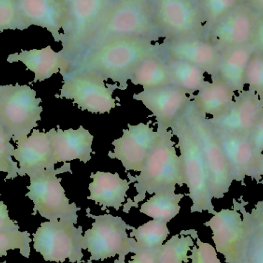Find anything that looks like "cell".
<instances>
[{
	"instance_id": "d6986e66",
	"label": "cell",
	"mask_w": 263,
	"mask_h": 263,
	"mask_svg": "<svg viewBox=\"0 0 263 263\" xmlns=\"http://www.w3.org/2000/svg\"><path fill=\"white\" fill-rule=\"evenodd\" d=\"M25 29L38 26L47 29L55 42L62 41L69 24V13L64 0H18Z\"/></svg>"
},
{
	"instance_id": "277c9868",
	"label": "cell",
	"mask_w": 263,
	"mask_h": 263,
	"mask_svg": "<svg viewBox=\"0 0 263 263\" xmlns=\"http://www.w3.org/2000/svg\"><path fill=\"white\" fill-rule=\"evenodd\" d=\"M123 35L158 42L160 35L155 22L153 0H114L102 17L86 52L111 37Z\"/></svg>"
},
{
	"instance_id": "74e56055",
	"label": "cell",
	"mask_w": 263,
	"mask_h": 263,
	"mask_svg": "<svg viewBox=\"0 0 263 263\" xmlns=\"http://www.w3.org/2000/svg\"><path fill=\"white\" fill-rule=\"evenodd\" d=\"M250 143L254 150L255 154L263 153V112L248 135Z\"/></svg>"
},
{
	"instance_id": "ac0fdd59",
	"label": "cell",
	"mask_w": 263,
	"mask_h": 263,
	"mask_svg": "<svg viewBox=\"0 0 263 263\" xmlns=\"http://www.w3.org/2000/svg\"><path fill=\"white\" fill-rule=\"evenodd\" d=\"M263 112V102L259 96L244 89L235 95L228 109L217 117L208 118L214 129L248 136Z\"/></svg>"
},
{
	"instance_id": "3957f363",
	"label": "cell",
	"mask_w": 263,
	"mask_h": 263,
	"mask_svg": "<svg viewBox=\"0 0 263 263\" xmlns=\"http://www.w3.org/2000/svg\"><path fill=\"white\" fill-rule=\"evenodd\" d=\"M159 133V138L139 174L135 176L130 173L127 174L130 183H134L137 194L133 200L128 199L123 205L124 213H129L131 209L138 208L139 202L145 199L147 193L155 194L185 184L182 159L176 152L173 133L170 129Z\"/></svg>"
},
{
	"instance_id": "e575fe53",
	"label": "cell",
	"mask_w": 263,
	"mask_h": 263,
	"mask_svg": "<svg viewBox=\"0 0 263 263\" xmlns=\"http://www.w3.org/2000/svg\"><path fill=\"white\" fill-rule=\"evenodd\" d=\"M7 29L25 30L18 0H0V32Z\"/></svg>"
},
{
	"instance_id": "ba28073f",
	"label": "cell",
	"mask_w": 263,
	"mask_h": 263,
	"mask_svg": "<svg viewBox=\"0 0 263 263\" xmlns=\"http://www.w3.org/2000/svg\"><path fill=\"white\" fill-rule=\"evenodd\" d=\"M182 114L202 150L208 171L212 196L213 199H222L228 193L233 181L214 129L208 121V117H203L198 111L193 100H190Z\"/></svg>"
},
{
	"instance_id": "bcb514c9",
	"label": "cell",
	"mask_w": 263,
	"mask_h": 263,
	"mask_svg": "<svg viewBox=\"0 0 263 263\" xmlns=\"http://www.w3.org/2000/svg\"><path fill=\"white\" fill-rule=\"evenodd\" d=\"M263 102V101H262Z\"/></svg>"
},
{
	"instance_id": "ab89813d",
	"label": "cell",
	"mask_w": 263,
	"mask_h": 263,
	"mask_svg": "<svg viewBox=\"0 0 263 263\" xmlns=\"http://www.w3.org/2000/svg\"><path fill=\"white\" fill-rule=\"evenodd\" d=\"M129 263H159L155 249L144 250L139 249Z\"/></svg>"
},
{
	"instance_id": "f1b7e54d",
	"label": "cell",
	"mask_w": 263,
	"mask_h": 263,
	"mask_svg": "<svg viewBox=\"0 0 263 263\" xmlns=\"http://www.w3.org/2000/svg\"><path fill=\"white\" fill-rule=\"evenodd\" d=\"M184 196L182 193H176V189L158 192L141 205L139 212L153 219L168 223L180 212L179 202Z\"/></svg>"
},
{
	"instance_id": "60d3db41",
	"label": "cell",
	"mask_w": 263,
	"mask_h": 263,
	"mask_svg": "<svg viewBox=\"0 0 263 263\" xmlns=\"http://www.w3.org/2000/svg\"><path fill=\"white\" fill-rule=\"evenodd\" d=\"M253 180L263 185V153L256 154L253 165Z\"/></svg>"
},
{
	"instance_id": "4dcf8cb0",
	"label": "cell",
	"mask_w": 263,
	"mask_h": 263,
	"mask_svg": "<svg viewBox=\"0 0 263 263\" xmlns=\"http://www.w3.org/2000/svg\"><path fill=\"white\" fill-rule=\"evenodd\" d=\"M194 241L190 236H172L165 244L155 248L159 263H188V253Z\"/></svg>"
},
{
	"instance_id": "83f0119b",
	"label": "cell",
	"mask_w": 263,
	"mask_h": 263,
	"mask_svg": "<svg viewBox=\"0 0 263 263\" xmlns=\"http://www.w3.org/2000/svg\"><path fill=\"white\" fill-rule=\"evenodd\" d=\"M165 57V55H164ZM172 85L183 90L187 95L199 92L205 82V72L200 68L183 60L165 57Z\"/></svg>"
},
{
	"instance_id": "52a82bcc",
	"label": "cell",
	"mask_w": 263,
	"mask_h": 263,
	"mask_svg": "<svg viewBox=\"0 0 263 263\" xmlns=\"http://www.w3.org/2000/svg\"><path fill=\"white\" fill-rule=\"evenodd\" d=\"M86 216L94 219L92 227L85 232V244L91 256L87 263L104 261L109 258H119L114 263H126L125 259L129 253H136L139 250L136 239L129 238L127 230L133 227L126 223L120 216L110 213L95 216L86 210Z\"/></svg>"
},
{
	"instance_id": "5bb4252c",
	"label": "cell",
	"mask_w": 263,
	"mask_h": 263,
	"mask_svg": "<svg viewBox=\"0 0 263 263\" xmlns=\"http://www.w3.org/2000/svg\"><path fill=\"white\" fill-rule=\"evenodd\" d=\"M259 16L247 2L233 9L207 34L219 50L253 44Z\"/></svg>"
},
{
	"instance_id": "4316f807",
	"label": "cell",
	"mask_w": 263,
	"mask_h": 263,
	"mask_svg": "<svg viewBox=\"0 0 263 263\" xmlns=\"http://www.w3.org/2000/svg\"><path fill=\"white\" fill-rule=\"evenodd\" d=\"M129 80L133 85L142 86L143 90L171 85L168 65L162 52L143 60L133 71Z\"/></svg>"
},
{
	"instance_id": "e0dca14e",
	"label": "cell",
	"mask_w": 263,
	"mask_h": 263,
	"mask_svg": "<svg viewBox=\"0 0 263 263\" xmlns=\"http://www.w3.org/2000/svg\"><path fill=\"white\" fill-rule=\"evenodd\" d=\"M133 99L140 101L155 117L158 132L170 129L191 100L183 90L172 84L143 90L134 94Z\"/></svg>"
},
{
	"instance_id": "9c48e42d",
	"label": "cell",
	"mask_w": 263,
	"mask_h": 263,
	"mask_svg": "<svg viewBox=\"0 0 263 263\" xmlns=\"http://www.w3.org/2000/svg\"><path fill=\"white\" fill-rule=\"evenodd\" d=\"M63 84L57 98L72 100L79 109L92 114H110L117 106L114 93L120 86L108 83L89 70H73L63 76Z\"/></svg>"
},
{
	"instance_id": "44dd1931",
	"label": "cell",
	"mask_w": 263,
	"mask_h": 263,
	"mask_svg": "<svg viewBox=\"0 0 263 263\" xmlns=\"http://www.w3.org/2000/svg\"><path fill=\"white\" fill-rule=\"evenodd\" d=\"M13 157L18 163V176L54 168L52 149L47 133L34 129L29 137L17 141Z\"/></svg>"
},
{
	"instance_id": "f546056e",
	"label": "cell",
	"mask_w": 263,
	"mask_h": 263,
	"mask_svg": "<svg viewBox=\"0 0 263 263\" xmlns=\"http://www.w3.org/2000/svg\"><path fill=\"white\" fill-rule=\"evenodd\" d=\"M164 221L153 219L138 229L132 228L131 237H134L139 249L152 250L160 247L165 242L170 232Z\"/></svg>"
},
{
	"instance_id": "603a6c76",
	"label": "cell",
	"mask_w": 263,
	"mask_h": 263,
	"mask_svg": "<svg viewBox=\"0 0 263 263\" xmlns=\"http://www.w3.org/2000/svg\"><path fill=\"white\" fill-rule=\"evenodd\" d=\"M22 62L27 70L35 73L33 83L44 81L60 72L62 77L68 73L72 68L70 60L62 52H57L50 46L44 49L22 50L20 53L11 54L7 62L12 63Z\"/></svg>"
},
{
	"instance_id": "b9f144b4",
	"label": "cell",
	"mask_w": 263,
	"mask_h": 263,
	"mask_svg": "<svg viewBox=\"0 0 263 263\" xmlns=\"http://www.w3.org/2000/svg\"><path fill=\"white\" fill-rule=\"evenodd\" d=\"M255 50L263 53V18H259V25H258L257 32L253 42Z\"/></svg>"
},
{
	"instance_id": "8fae6325",
	"label": "cell",
	"mask_w": 263,
	"mask_h": 263,
	"mask_svg": "<svg viewBox=\"0 0 263 263\" xmlns=\"http://www.w3.org/2000/svg\"><path fill=\"white\" fill-rule=\"evenodd\" d=\"M69 9L67 28L63 32L62 52L72 66L86 52L108 6L114 0H64Z\"/></svg>"
},
{
	"instance_id": "9a60e30c",
	"label": "cell",
	"mask_w": 263,
	"mask_h": 263,
	"mask_svg": "<svg viewBox=\"0 0 263 263\" xmlns=\"http://www.w3.org/2000/svg\"><path fill=\"white\" fill-rule=\"evenodd\" d=\"M121 137L112 142L114 150L109 152L111 159H118L126 171L140 172L159 136L149 123L128 124Z\"/></svg>"
},
{
	"instance_id": "484cf974",
	"label": "cell",
	"mask_w": 263,
	"mask_h": 263,
	"mask_svg": "<svg viewBox=\"0 0 263 263\" xmlns=\"http://www.w3.org/2000/svg\"><path fill=\"white\" fill-rule=\"evenodd\" d=\"M205 82L197 94L191 96L195 106L203 117H217L227 110L234 100L235 92L219 77Z\"/></svg>"
},
{
	"instance_id": "d590c367",
	"label": "cell",
	"mask_w": 263,
	"mask_h": 263,
	"mask_svg": "<svg viewBox=\"0 0 263 263\" xmlns=\"http://www.w3.org/2000/svg\"><path fill=\"white\" fill-rule=\"evenodd\" d=\"M179 235L190 236L193 240H196V246H193L190 250L191 255L189 256V259H191L192 263H222L218 259L216 249L210 244L202 242L198 236L196 230H182Z\"/></svg>"
},
{
	"instance_id": "8992f818",
	"label": "cell",
	"mask_w": 263,
	"mask_h": 263,
	"mask_svg": "<svg viewBox=\"0 0 263 263\" xmlns=\"http://www.w3.org/2000/svg\"><path fill=\"white\" fill-rule=\"evenodd\" d=\"M68 172L72 173L70 162H65L59 168L54 167L28 175L30 185L27 187L29 192L26 196L33 202V216L39 213L49 221L60 219L75 225L77 223V212L81 208L77 206L75 202L70 203L62 186L61 178L57 177V175Z\"/></svg>"
},
{
	"instance_id": "7a4b0ae2",
	"label": "cell",
	"mask_w": 263,
	"mask_h": 263,
	"mask_svg": "<svg viewBox=\"0 0 263 263\" xmlns=\"http://www.w3.org/2000/svg\"><path fill=\"white\" fill-rule=\"evenodd\" d=\"M161 43L138 36H114L83 54L70 71L89 70L112 80L121 90L128 88L129 77L145 59L161 53Z\"/></svg>"
},
{
	"instance_id": "d4e9b609",
	"label": "cell",
	"mask_w": 263,
	"mask_h": 263,
	"mask_svg": "<svg viewBox=\"0 0 263 263\" xmlns=\"http://www.w3.org/2000/svg\"><path fill=\"white\" fill-rule=\"evenodd\" d=\"M255 51L253 44L221 51L217 77L233 92H240L245 89L247 66Z\"/></svg>"
},
{
	"instance_id": "7402d4cb",
	"label": "cell",
	"mask_w": 263,
	"mask_h": 263,
	"mask_svg": "<svg viewBox=\"0 0 263 263\" xmlns=\"http://www.w3.org/2000/svg\"><path fill=\"white\" fill-rule=\"evenodd\" d=\"M214 131L228 162L232 179L243 185L247 176L253 178L256 156L248 136L216 129Z\"/></svg>"
},
{
	"instance_id": "6da1fadb",
	"label": "cell",
	"mask_w": 263,
	"mask_h": 263,
	"mask_svg": "<svg viewBox=\"0 0 263 263\" xmlns=\"http://www.w3.org/2000/svg\"><path fill=\"white\" fill-rule=\"evenodd\" d=\"M240 196L233 209L216 212L204 226L213 232L217 253L227 263H263V199L248 211Z\"/></svg>"
},
{
	"instance_id": "5b68a950",
	"label": "cell",
	"mask_w": 263,
	"mask_h": 263,
	"mask_svg": "<svg viewBox=\"0 0 263 263\" xmlns=\"http://www.w3.org/2000/svg\"><path fill=\"white\" fill-rule=\"evenodd\" d=\"M173 136L178 139L177 146L183 166L185 184L188 187V196L192 201L190 212H208L215 215L213 196L210 190L208 171L199 142L183 114L170 126Z\"/></svg>"
},
{
	"instance_id": "ffe728a7",
	"label": "cell",
	"mask_w": 263,
	"mask_h": 263,
	"mask_svg": "<svg viewBox=\"0 0 263 263\" xmlns=\"http://www.w3.org/2000/svg\"><path fill=\"white\" fill-rule=\"evenodd\" d=\"M46 133L50 140L55 165L76 159L86 164L92 159L94 136L83 126L66 130L57 128Z\"/></svg>"
},
{
	"instance_id": "cb8c5ba5",
	"label": "cell",
	"mask_w": 263,
	"mask_h": 263,
	"mask_svg": "<svg viewBox=\"0 0 263 263\" xmlns=\"http://www.w3.org/2000/svg\"><path fill=\"white\" fill-rule=\"evenodd\" d=\"M90 178L92 182L89 185L90 195L87 199L100 205L103 211L108 208L119 210L123 206L130 186L129 181L110 172L97 171L92 173Z\"/></svg>"
},
{
	"instance_id": "d6a6232c",
	"label": "cell",
	"mask_w": 263,
	"mask_h": 263,
	"mask_svg": "<svg viewBox=\"0 0 263 263\" xmlns=\"http://www.w3.org/2000/svg\"><path fill=\"white\" fill-rule=\"evenodd\" d=\"M30 233L20 230L0 233V257L7 256V251L18 249L20 254L26 259L30 256Z\"/></svg>"
},
{
	"instance_id": "7bdbcfd3",
	"label": "cell",
	"mask_w": 263,
	"mask_h": 263,
	"mask_svg": "<svg viewBox=\"0 0 263 263\" xmlns=\"http://www.w3.org/2000/svg\"><path fill=\"white\" fill-rule=\"evenodd\" d=\"M249 6L263 18V0H246Z\"/></svg>"
},
{
	"instance_id": "f35d334b",
	"label": "cell",
	"mask_w": 263,
	"mask_h": 263,
	"mask_svg": "<svg viewBox=\"0 0 263 263\" xmlns=\"http://www.w3.org/2000/svg\"><path fill=\"white\" fill-rule=\"evenodd\" d=\"M18 230L20 227L16 222L9 218L7 206L5 205L4 202L0 201V233Z\"/></svg>"
},
{
	"instance_id": "7c38bea8",
	"label": "cell",
	"mask_w": 263,
	"mask_h": 263,
	"mask_svg": "<svg viewBox=\"0 0 263 263\" xmlns=\"http://www.w3.org/2000/svg\"><path fill=\"white\" fill-rule=\"evenodd\" d=\"M83 227L68 221L55 219L42 222L33 233L34 249L46 262L85 263L83 250H87Z\"/></svg>"
},
{
	"instance_id": "4fadbf2b",
	"label": "cell",
	"mask_w": 263,
	"mask_h": 263,
	"mask_svg": "<svg viewBox=\"0 0 263 263\" xmlns=\"http://www.w3.org/2000/svg\"><path fill=\"white\" fill-rule=\"evenodd\" d=\"M155 22L163 40L205 36L199 0H153Z\"/></svg>"
},
{
	"instance_id": "1f68e13d",
	"label": "cell",
	"mask_w": 263,
	"mask_h": 263,
	"mask_svg": "<svg viewBox=\"0 0 263 263\" xmlns=\"http://www.w3.org/2000/svg\"><path fill=\"white\" fill-rule=\"evenodd\" d=\"M246 0H199L205 20V37L233 9Z\"/></svg>"
},
{
	"instance_id": "836d02e7",
	"label": "cell",
	"mask_w": 263,
	"mask_h": 263,
	"mask_svg": "<svg viewBox=\"0 0 263 263\" xmlns=\"http://www.w3.org/2000/svg\"><path fill=\"white\" fill-rule=\"evenodd\" d=\"M11 137L0 124V172L7 173L5 181L18 176V162L12 159L15 148L11 144Z\"/></svg>"
},
{
	"instance_id": "f6af8a7d",
	"label": "cell",
	"mask_w": 263,
	"mask_h": 263,
	"mask_svg": "<svg viewBox=\"0 0 263 263\" xmlns=\"http://www.w3.org/2000/svg\"><path fill=\"white\" fill-rule=\"evenodd\" d=\"M2 263H7V262H2Z\"/></svg>"
},
{
	"instance_id": "8d00e7d4",
	"label": "cell",
	"mask_w": 263,
	"mask_h": 263,
	"mask_svg": "<svg viewBox=\"0 0 263 263\" xmlns=\"http://www.w3.org/2000/svg\"><path fill=\"white\" fill-rule=\"evenodd\" d=\"M246 85L263 101V53L255 51L250 57L246 72Z\"/></svg>"
},
{
	"instance_id": "2e32d148",
	"label": "cell",
	"mask_w": 263,
	"mask_h": 263,
	"mask_svg": "<svg viewBox=\"0 0 263 263\" xmlns=\"http://www.w3.org/2000/svg\"><path fill=\"white\" fill-rule=\"evenodd\" d=\"M161 52L165 57L183 60L198 66L211 79L217 77L221 52L208 37L163 40Z\"/></svg>"
},
{
	"instance_id": "ee69618b",
	"label": "cell",
	"mask_w": 263,
	"mask_h": 263,
	"mask_svg": "<svg viewBox=\"0 0 263 263\" xmlns=\"http://www.w3.org/2000/svg\"><path fill=\"white\" fill-rule=\"evenodd\" d=\"M3 88H4V86H0V97H1L2 92H3Z\"/></svg>"
},
{
	"instance_id": "30bf717a",
	"label": "cell",
	"mask_w": 263,
	"mask_h": 263,
	"mask_svg": "<svg viewBox=\"0 0 263 263\" xmlns=\"http://www.w3.org/2000/svg\"><path fill=\"white\" fill-rule=\"evenodd\" d=\"M41 98L28 85H6L0 97V124L14 142L38 126L43 107Z\"/></svg>"
}]
</instances>
